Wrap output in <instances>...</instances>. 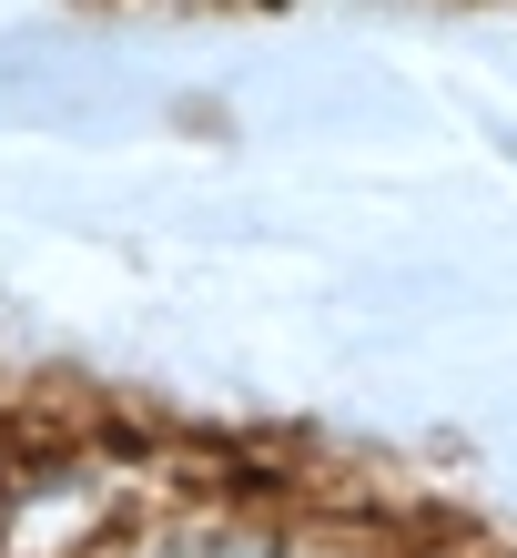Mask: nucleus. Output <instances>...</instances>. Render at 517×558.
<instances>
[{
	"instance_id": "obj_1",
	"label": "nucleus",
	"mask_w": 517,
	"mask_h": 558,
	"mask_svg": "<svg viewBox=\"0 0 517 558\" xmlns=\"http://www.w3.org/2000/svg\"><path fill=\"white\" fill-rule=\"evenodd\" d=\"M143 558H295L274 529H223V518H204V529H173V538H152Z\"/></svg>"
}]
</instances>
